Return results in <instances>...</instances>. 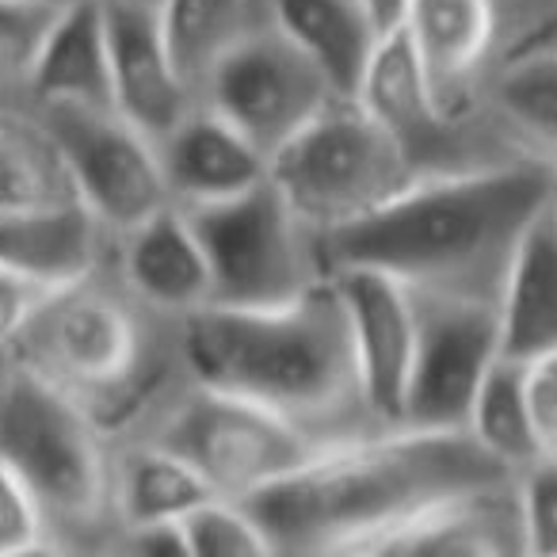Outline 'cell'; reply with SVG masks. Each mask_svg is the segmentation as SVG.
<instances>
[{
	"label": "cell",
	"instance_id": "obj_1",
	"mask_svg": "<svg viewBox=\"0 0 557 557\" xmlns=\"http://www.w3.org/2000/svg\"><path fill=\"white\" fill-rule=\"evenodd\" d=\"M549 184L554 169L531 153L417 172L382 207L318 233L321 268H379L412 290L496 298Z\"/></svg>",
	"mask_w": 557,
	"mask_h": 557
},
{
	"label": "cell",
	"instance_id": "obj_2",
	"mask_svg": "<svg viewBox=\"0 0 557 557\" xmlns=\"http://www.w3.org/2000/svg\"><path fill=\"white\" fill-rule=\"evenodd\" d=\"M508 478L516 473L470 432L374 428L329 443L310 466L245 504L275 554H374L432 504Z\"/></svg>",
	"mask_w": 557,
	"mask_h": 557
},
{
	"label": "cell",
	"instance_id": "obj_3",
	"mask_svg": "<svg viewBox=\"0 0 557 557\" xmlns=\"http://www.w3.org/2000/svg\"><path fill=\"white\" fill-rule=\"evenodd\" d=\"M176 351L191 382L268 405L321 440L379 428L363 405L348 310L333 275L290 302L202 306L176 321Z\"/></svg>",
	"mask_w": 557,
	"mask_h": 557
},
{
	"label": "cell",
	"instance_id": "obj_4",
	"mask_svg": "<svg viewBox=\"0 0 557 557\" xmlns=\"http://www.w3.org/2000/svg\"><path fill=\"white\" fill-rule=\"evenodd\" d=\"M149 318L157 313L123 287V278L108 283L103 268H96L42 298L9 359L62 386L111 428L138 412L161 379Z\"/></svg>",
	"mask_w": 557,
	"mask_h": 557
},
{
	"label": "cell",
	"instance_id": "obj_5",
	"mask_svg": "<svg viewBox=\"0 0 557 557\" xmlns=\"http://www.w3.org/2000/svg\"><path fill=\"white\" fill-rule=\"evenodd\" d=\"M108 428L24 363H0V458L32 485L54 534L111 519Z\"/></svg>",
	"mask_w": 557,
	"mask_h": 557
},
{
	"label": "cell",
	"instance_id": "obj_6",
	"mask_svg": "<svg viewBox=\"0 0 557 557\" xmlns=\"http://www.w3.org/2000/svg\"><path fill=\"white\" fill-rule=\"evenodd\" d=\"M417 172L409 153L351 96L325 103L271 153V180L313 233L382 207Z\"/></svg>",
	"mask_w": 557,
	"mask_h": 557
},
{
	"label": "cell",
	"instance_id": "obj_7",
	"mask_svg": "<svg viewBox=\"0 0 557 557\" xmlns=\"http://www.w3.org/2000/svg\"><path fill=\"white\" fill-rule=\"evenodd\" d=\"M149 440L187 458L214 485V493L237 496V500H248L275 481L298 473L329 443H336L321 440L318 432L268 405L191 379L187 389H180L169 409L157 417Z\"/></svg>",
	"mask_w": 557,
	"mask_h": 557
},
{
	"label": "cell",
	"instance_id": "obj_8",
	"mask_svg": "<svg viewBox=\"0 0 557 557\" xmlns=\"http://www.w3.org/2000/svg\"><path fill=\"white\" fill-rule=\"evenodd\" d=\"M184 210L207 248L214 302H290L329 275L318 256V233L302 222L271 176L233 199Z\"/></svg>",
	"mask_w": 557,
	"mask_h": 557
},
{
	"label": "cell",
	"instance_id": "obj_9",
	"mask_svg": "<svg viewBox=\"0 0 557 557\" xmlns=\"http://www.w3.org/2000/svg\"><path fill=\"white\" fill-rule=\"evenodd\" d=\"M35 115L70 172L73 195L111 233V240L172 202L157 141L126 123L115 108L62 103L35 108Z\"/></svg>",
	"mask_w": 557,
	"mask_h": 557
},
{
	"label": "cell",
	"instance_id": "obj_10",
	"mask_svg": "<svg viewBox=\"0 0 557 557\" xmlns=\"http://www.w3.org/2000/svg\"><path fill=\"white\" fill-rule=\"evenodd\" d=\"M412 295H417V351H412L401 428L466 432L473 394L493 359L500 356L496 298L443 295V290H412Z\"/></svg>",
	"mask_w": 557,
	"mask_h": 557
},
{
	"label": "cell",
	"instance_id": "obj_11",
	"mask_svg": "<svg viewBox=\"0 0 557 557\" xmlns=\"http://www.w3.org/2000/svg\"><path fill=\"white\" fill-rule=\"evenodd\" d=\"M336 96L321 65L278 32L275 20L233 47L199 88V100L240 126L268 157Z\"/></svg>",
	"mask_w": 557,
	"mask_h": 557
},
{
	"label": "cell",
	"instance_id": "obj_12",
	"mask_svg": "<svg viewBox=\"0 0 557 557\" xmlns=\"http://www.w3.org/2000/svg\"><path fill=\"white\" fill-rule=\"evenodd\" d=\"M356 344L363 405L379 428H401L412 351H417V295L409 283L379 268H333Z\"/></svg>",
	"mask_w": 557,
	"mask_h": 557
},
{
	"label": "cell",
	"instance_id": "obj_13",
	"mask_svg": "<svg viewBox=\"0 0 557 557\" xmlns=\"http://www.w3.org/2000/svg\"><path fill=\"white\" fill-rule=\"evenodd\" d=\"M115 111L161 146L199 103L164 42L157 0H103Z\"/></svg>",
	"mask_w": 557,
	"mask_h": 557
},
{
	"label": "cell",
	"instance_id": "obj_14",
	"mask_svg": "<svg viewBox=\"0 0 557 557\" xmlns=\"http://www.w3.org/2000/svg\"><path fill=\"white\" fill-rule=\"evenodd\" d=\"M115 248L123 287L161 321H180L214 302L207 248L180 202H169L134 230L119 233Z\"/></svg>",
	"mask_w": 557,
	"mask_h": 557
},
{
	"label": "cell",
	"instance_id": "obj_15",
	"mask_svg": "<svg viewBox=\"0 0 557 557\" xmlns=\"http://www.w3.org/2000/svg\"><path fill=\"white\" fill-rule=\"evenodd\" d=\"M351 100L409 153V161L417 169L428 157L443 153L450 146V138H455L447 100L435 88L432 73H428L424 58H420L405 24L379 35L371 62L363 70V81H359Z\"/></svg>",
	"mask_w": 557,
	"mask_h": 557
},
{
	"label": "cell",
	"instance_id": "obj_16",
	"mask_svg": "<svg viewBox=\"0 0 557 557\" xmlns=\"http://www.w3.org/2000/svg\"><path fill=\"white\" fill-rule=\"evenodd\" d=\"M161 169L180 207L222 202L271 176V157L210 103H195L161 141Z\"/></svg>",
	"mask_w": 557,
	"mask_h": 557
},
{
	"label": "cell",
	"instance_id": "obj_17",
	"mask_svg": "<svg viewBox=\"0 0 557 557\" xmlns=\"http://www.w3.org/2000/svg\"><path fill=\"white\" fill-rule=\"evenodd\" d=\"M374 554H417V557H485L527 554L523 516H519L516 478L493 481L455 493L432 504L409 523L389 531Z\"/></svg>",
	"mask_w": 557,
	"mask_h": 557
},
{
	"label": "cell",
	"instance_id": "obj_18",
	"mask_svg": "<svg viewBox=\"0 0 557 557\" xmlns=\"http://www.w3.org/2000/svg\"><path fill=\"white\" fill-rule=\"evenodd\" d=\"M24 92L35 108H115L103 0H73L58 12Z\"/></svg>",
	"mask_w": 557,
	"mask_h": 557
},
{
	"label": "cell",
	"instance_id": "obj_19",
	"mask_svg": "<svg viewBox=\"0 0 557 557\" xmlns=\"http://www.w3.org/2000/svg\"><path fill=\"white\" fill-rule=\"evenodd\" d=\"M496 318L504 356L531 363L557 351V214L549 202L511 252L496 295Z\"/></svg>",
	"mask_w": 557,
	"mask_h": 557
},
{
	"label": "cell",
	"instance_id": "obj_20",
	"mask_svg": "<svg viewBox=\"0 0 557 557\" xmlns=\"http://www.w3.org/2000/svg\"><path fill=\"white\" fill-rule=\"evenodd\" d=\"M214 493L187 458L157 440H138L111 450V519L115 527L180 523L191 508Z\"/></svg>",
	"mask_w": 557,
	"mask_h": 557
},
{
	"label": "cell",
	"instance_id": "obj_21",
	"mask_svg": "<svg viewBox=\"0 0 557 557\" xmlns=\"http://www.w3.org/2000/svg\"><path fill=\"white\" fill-rule=\"evenodd\" d=\"M108 240L111 233L81 207V199L0 218V263L24 268L50 283H70L96 271L103 263Z\"/></svg>",
	"mask_w": 557,
	"mask_h": 557
},
{
	"label": "cell",
	"instance_id": "obj_22",
	"mask_svg": "<svg viewBox=\"0 0 557 557\" xmlns=\"http://www.w3.org/2000/svg\"><path fill=\"white\" fill-rule=\"evenodd\" d=\"M271 20L298 50L321 65L341 96H356L371 50L379 42L359 0H268Z\"/></svg>",
	"mask_w": 557,
	"mask_h": 557
},
{
	"label": "cell",
	"instance_id": "obj_23",
	"mask_svg": "<svg viewBox=\"0 0 557 557\" xmlns=\"http://www.w3.org/2000/svg\"><path fill=\"white\" fill-rule=\"evenodd\" d=\"M412 42L447 100L488 58L496 39V0H409Z\"/></svg>",
	"mask_w": 557,
	"mask_h": 557
},
{
	"label": "cell",
	"instance_id": "obj_24",
	"mask_svg": "<svg viewBox=\"0 0 557 557\" xmlns=\"http://www.w3.org/2000/svg\"><path fill=\"white\" fill-rule=\"evenodd\" d=\"M172 62L199 96L202 81L233 47L271 24L268 0H157Z\"/></svg>",
	"mask_w": 557,
	"mask_h": 557
},
{
	"label": "cell",
	"instance_id": "obj_25",
	"mask_svg": "<svg viewBox=\"0 0 557 557\" xmlns=\"http://www.w3.org/2000/svg\"><path fill=\"white\" fill-rule=\"evenodd\" d=\"M73 184L39 115L0 108V218L73 202Z\"/></svg>",
	"mask_w": 557,
	"mask_h": 557
},
{
	"label": "cell",
	"instance_id": "obj_26",
	"mask_svg": "<svg viewBox=\"0 0 557 557\" xmlns=\"http://www.w3.org/2000/svg\"><path fill=\"white\" fill-rule=\"evenodd\" d=\"M466 432L511 473L539 458V435H534L531 401H527V363L504 356V351L493 359L473 394Z\"/></svg>",
	"mask_w": 557,
	"mask_h": 557
},
{
	"label": "cell",
	"instance_id": "obj_27",
	"mask_svg": "<svg viewBox=\"0 0 557 557\" xmlns=\"http://www.w3.org/2000/svg\"><path fill=\"white\" fill-rule=\"evenodd\" d=\"M496 108L523 138L527 153L557 169V47L511 62L496 81Z\"/></svg>",
	"mask_w": 557,
	"mask_h": 557
},
{
	"label": "cell",
	"instance_id": "obj_28",
	"mask_svg": "<svg viewBox=\"0 0 557 557\" xmlns=\"http://www.w3.org/2000/svg\"><path fill=\"white\" fill-rule=\"evenodd\" d=\"M187 554L195 557H260L275 554L268 531L260 527L256 511L237 496H210L199 508H191L184 519Z\"/></svg>",
	"mask_w": 557,
	"mask_h": 557
},
{
	"label": "cell",
	"instance_id": "obj_29",
	"mask_svg": "<svg viewBox=\"0 0 557 557\" xmlns=\"http://www.w3.org/2000/svg\"><path fill=\"white\" fill-rule=\"evenodd\" d=\"M62 9L32 0H0V92H20L35 70L47 32Z\"/></svg>",
	"mask_w": 557,
	"mask_h": 557
},
{
	"label": "cell",
	"instance_id": "obj_30",
	"mask_svg": "<svg viewBox=\"0 0 557 557\" xmlns=\"http://www.w3.org/2000/svg\"><path fill=\"white\" fill-rule=\"evenodd\" d=\"M47 508L32 493L24 478L0 458V557L39 554V549H58Z\"/></svg>",
	"mask_w": 557,
	"mask_h": 557
},
{
	"label": "cell",
	"instance_id": "obj_31",
	"mask_svg": "<svg viewBox=\"0 0 557 557\" xmlns=\"http://www.w3.org/2000/svg\"><path fill=\"white\" fill-rule=\"evenodd\" d=\"M519 516H523L527 554L557 557V458L542 455L516 473Z\"/></svg>",
	"mask_w": 557,
	"mask_h": 557
},
{
	"label": "cell",
	"instance_id": "obj_32",
	"mask_svg": "<svg viewBox=\"0 0 557 557\" xmlns=\"http://www.w3.org/2000/svg\"><path fill=\"white\" fill-rule=\"evenodd\" d=\"M54 287L58 283H50V278L32 275L24 268H12V263H0V363H9L16 341L24 336L35 310H39L42 298Z\"/></svg>",
	"mask_w": 557,
	"mask_h": 557
},
{
	"label": "cell",
	"instance_id": "obj_33",
	"mask_svg": "<svg viewBox=\"0 0 557 557\" xmlns=\"http://www.w3.org/2000/svg\"><path fill=\"white\" fill-rule=\"evenodd\" d=\"M527 401L539 435V458H557V351L527 363Z\"/></svg>",
	"mask_w": 557,
	"mask_h": 557
},
{
	"label": "cell",
	"instance_id": "obj_34",
	"mask_svg": "<svg viewBox=\"0 0 557 557\" xmlns=\"http://www.w3.org/2000/svg\"><path fill=\"white\" fill-rule=\"evenodd\" d=\"M123 549L134 554H172V557H187V539L180 523H141V527H123Z\"/></svg>",
	"mask_w": 557,
	"mask_h": 557
},
{
	"label": "cell",
	"instance_id": "obj_35",
	"mask_svg": "<svg viewBox=\"0 0 557 557\" xmlns=\"http://www.w3.org/2000/svg\"><path fill=\"white\" fill-rule=\"evenodd\" d=\"M367 9V16H371L374 32L386 35L394 32V27L405 24V12H409V0H359Z\"/></svg>",
	"mask_w": 557,
	"mask_h": 557
},
{
	"label": "cell",
	"instance_id": "obj_36",
	"mask_svg": "<svg viewBox=\"0 0 557 557\" xmlns=\"http://www.w3.org/2000/svg\"><path fill=\"white\" fill-rule=\"evenodd\" d=\"M549 210L557 214V169H554V184H549Z\"/></svg>",
	"mask_w": 557,
	"mask_h": 557
},
{
	"label": "cell",
	"instance_id": "obj_37",
	"mask_svg": "<svg viewBox=\"0 0 557 557\" xmlns=\"http://www.w3.org/2000/svg\"><path fill=\"white\" fill-rule=\"evenodd\" d=\"M32 4H50V9H65V4H73V0H32Z\"/></svg>",
	"mask_w": 557,
	"mask_h": 557
}]
</instances>
